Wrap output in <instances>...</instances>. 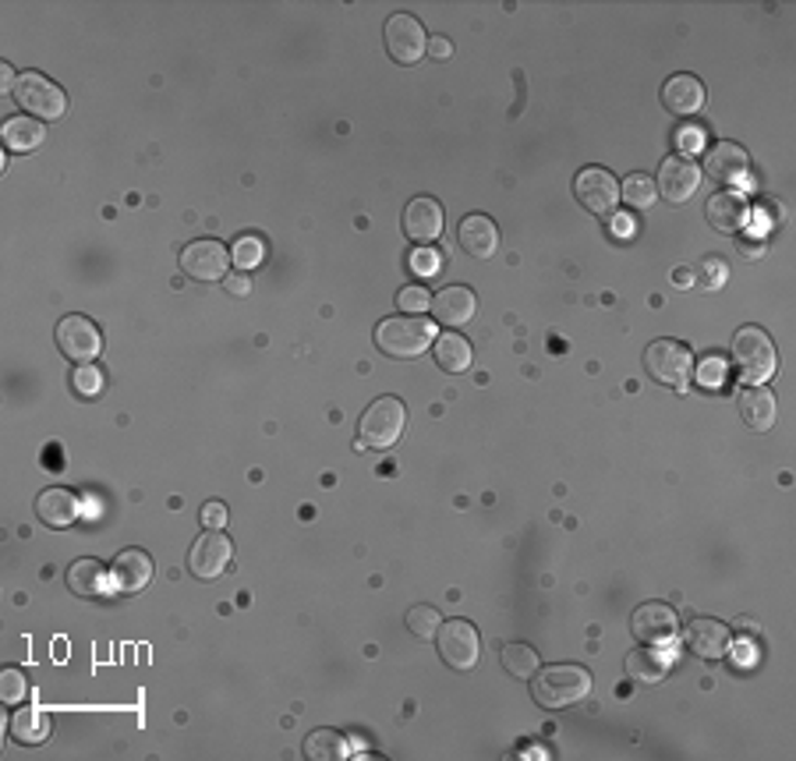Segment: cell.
I'll use <instances>...</instances> for the list:
<instances>
[{
	"instance_id": "38",
	"label": "cell",
	"mask_w": 796,
	"mask_h": 761,
	"mask_svg": "<svg viewBox=\"0 0 796 761\" xmlns=\"http://www.w3.org/2000/svg\"><path fill=\"white\" fill-rule=\"evenodd\" d=\"M701 284L705 287H722L726 284V262H722L719 256H708L705 262H701Z\"/></svg>"
},
{
	"instance_id": "10",
	"label": "cell",
	"mask_w": 796,
	"mask_h": 761,
	"mask_svg": "<svg viewBox=\"0 0 796 761\" xmlns=\"http://www.w3.org/2000/svg\"><path fill=\"white\" fill-rule=\"evenodd\" d=\"M231 560H234V542L226 539L223 531H209L206 528L192 542L188 570L198 577V581H220V577L231 570Z\"/></svg>"
},
{
	"instance_id": "32",
	"label": "cell",
	"mask_w": 796,
	"mask_h": 761,
	"mask_svg": "<svg viewBox=\"0 0 796 761\" xmlns=\"http://www.w3.org/2000/svg\"><path fill=\"white\" fill-rule=\"evenodd\" d=\"M266 256H269V245H266L262 234H241L234 242V248H231V262H234L237 273L259 270V266L266 262Z\"/></svg>"
},
{
	"instance_id": "30",
	"label": "cell",
	"mask_w": 796,
	"mask_h": 761,
	"mask_svg": "<svg viewBox=\"0 0 796 761\" xmlns=\"http://www.w3.org/2000/svg\"><path fill=\"white\" fill-rule=\"evenodd\" d=\"M47 733H50V719H47V712H39L36 704H25V709H19L11 715V737L25 747L42 744L47 740Z\"/></svg>"
},
{
	"instance_id": "41",
	"label": "cell",
	"mask_w": 796,
	"mask_h": 761,
	"mask_svg": "<svg viewBox=\"0 0 796 761\" xmlns=\"http://www.w3.org/2000/svg\"><path fill=\"white\" fill-rule=\"evenodd\" d=\"M198 520H203L209 531H223V525H226V506L220 500L203 503V511H198Z\"/></svg>"
},
{
	"instance_id": "26",
	"label": "cell",
	"mask_w": 796,
	"mask_h": 761,
	"mask_svg": "<svg viewBox=\"0 0 796 761\" xmlns=\"http://www.w3.org/2000/svg\"><path fill=\"white\" fill-rule=\"evenodd\" d=\"M432 358H436V365H439V369H443V372L461 376V372L472 369L475 351H472V344H467V336H461L457 330H446V333H439V336H436Z\"/></svg>"
},
{
	"instance_id": "20",
	"label": "cell",
	"mask_w": 796,
	"mask_h": 761,
	"mask_svg": "<svg viewBox=\"0 0 796 761\" xmlns=\"http://www.w3.org/2000/svg\"><path fill=\"white\" fill-rule=\"evenodd\" d=\"M457 245L467 251L472 259H492L495 248H500V228H495V220L486 217V213H472L461 220L457 228Z\"/></svg>"
},
{
	"instance_id": "2",
	"label": "cell",
	"mask_w": 796,
	"mask_h": 761,
	"mask_svg": "<svg viewBox=\"0 0 796 761\" xmlns=\"http://www.w3.org/2000/svg\"><path fill=\"white\" fill-rule=\"evenodd\" d=\"M436 344V327L421 316H393L376 327V347L390 358H418Z\"/></svg>"
},
{
	"instance_id": "31",
	"label": "cell",
	"mask_w": 796,
	"mask_h": 761,
	"mask_svg": "<svg viewBox=\"0 0 796 761\" xmlns=\"http://www.w3.org/2000/svg\"><path fill=\"white\" fill-rule=\"evenodd\" d=\"M500 662H503V670L514 676V680H531V676L538 673V652L531 645H524V641H514V645H503V652H500Z\"/></svg>"
},
{
	"instance_id": "27",
	"label": "cell",
	"mask_w": 796,
	"mask_h": 761,
	"mask_svg": "<svg viewBox=\"0 0 796 761\" xmlns=\"http://www.w3.org/2000/svg\"><path fill=\"white\" fill-rule=\"evenodd\" d=\"M0 138H4V149L11 152H33L42 146L47 128L36 118H8L4 128H0Z\"/></svg>"
},
{
	"instance_id": "33",
	"label": "cell",
	"mask_w": 796,
	"mask_h": 761,
	"mask_svg": "<svg viewBox=\"0 0 796 761\" xmlns=\"http://www.w3.org/2000/svg\"><path fill=\"white\" fill-rule=\"evenodd\" d=\"M620 199L627 202L637 213H645V209L656 206L659 199V188H656V177L648 174H627V181H620Z\"/></svg>"
},
{
	"instance_id": "11",
	"label": "cell",
	"mask_w": 796,
	"mask_h": 761,
	"mask_svg": "<svg viewBox=\"0 0 796 761\" xmlns=\"http://www.w3.org/2000/svg\"><path fill=\"white\" fill-rule=\"evenodd\" d=\"M57 347L61 355L75 365H93L103 351V336H99L96 322L85 316H64L57 322Z\"/></svg>"
},
{
	"instance_id": "24",
	"label": "cell",
	"mask_w": 796,
	"mask_h": 761,
	"mask_svg": "<svg viewBox=\"0 0 796 761\" xmlns=\"http://www.w3.org/2000/svg\"><path fill=\"white\" fill-rule=\"evenodd\" d=\"M36 517L47 528H68V525H75V517H78V496L71 489H61V486L42 489L39 496H36Z\"/></svg>"
},
{
	"instance_id": "29",
	"label": "cell",
	"mask_w": 796,
	"mask_h": 761,
	"mask_svg": "<svg viewBox=\"0 0 796 761\" xmlns=\"http://www.w3.org/2000/svg\"><path fill=\"white\" fill-rule=\"evenodd\" d=\"M305 758L308 761H344V758H351V744L340 729H316L305 737Z\"/></svg>"
},
{
	"instance_id": "6",
	"label": "cell",
	"mask_w": 796,
	"mask_h": 761,
	"mask_svg": "<svg viewBox=\"0 0 796 761\" xmlns=\"http://www.w3.org/2000/svg\"><path fill=\"white\" fill-rule=\"evenodd\" d=\"M645 369H648L651 379H656V383L670 386V390H684L690 383V372H694V355H690L687 344L662 336V341L648 344Z\"/></svg>"
},
{
	"instance_id": "18",
	"label": "cell",
	"mask_w": 796,
	"mask_h": 761,
	"mask_svg": "<svg viewBox=\"0 0 796 761\" xmlns=\"http://www.w3.org/2000/svg\"><path fill=\"white\" fill-rule=\"evenodd\" d=\"M152 560L149 553H142V549H124L118 553V560L110 563V588L118 591V596H135L149 581H152Z\"/></svg>"
},
{
	"instance_id": "1",
	"label": "cell",
	"mask_w": 796,
	"mask_h": 761,
	"mask_svg": "<svg viewBox=\"0 0 796 761\" xmlns=\"http://www.w3.org/2000/svg\"><path fill=\"white\" fill-rule=\"evenodd\" d=\"M591 695V673L577 662H556V666H538L531 676V698L549 712L571 709Z\"/></svg>"
},
{
	"instance_id": "45",
	"label": "cell",
	"mask_w": 796,
	"mask_h": 761,
	"mask_svg": "<svg viewBox=\"0 0 796 761\" xmlns=\"http://www.w3.org/2000/svg\"><path fill=\"white\" fill-rule=\"evenodd\" d=\"M14 86H19V75H14V67L11 64H0V89L14 93Z\"/></svg>"
},
{
	"instance_id": "28",
	"label": "cell",
	"mask_w": 796,
	"mask_h": 761,
	"mask_svg": "<svg viewBox=\"0 0 796 761\" xmlns=\"http://www.w3.org/2000/svg\"><path fill=\"white\" fill-rule=\"evenodd\" d=\"M627 673L641 684H659L670 676V659L656 652V645H641L627 655Z\"/></svg>"
},
{
	"instance_id": "19",
	"label": "cell",
	"mask_w": 796,
	"mask_h": 761,
	"mask_svg": "<svg viewBox=\"0 0 796 761\" xmlns=\"http://www.w3.org/2000/svg\"><path fill=\"white\" fill-rule=\"evenodd\" d=\"M432 316L439 327H467V322L475 319L478 312V298H475V291L472 287H464V284H450L443 287L439 294H432Z\"/></svg>"
},
{
	"instance_id": "9",
	"label": "cell",
	"mask_w": 796,
	"mask_h": 761,
	"mask_svg": "<svg viewBox=\"0 0 796 761\" xmlns=\"http://www.w3.org/2000/svg\"><path fill=\"white\" fill-rule=\"evenodd\" d=\"M181 270L184 277L198 280V284H217L231 270V251L217 237H203V242H188L181 248Z\"/></svg>"
},
{
	"instance_id": "35",
	"label": "cell",
	"mask_w": 796,
	"mask_h": 761,
	"mask_svg": "<svg viewBox=\"0 0 796 761\" xmlns=\"http://www.w3.org/2000/svg\"><path fill=\"white\" fill-rule=\"evenodd\" d=\"M71 390H75L82 401H96L99 393L107 390V376H103V369H99L96 361H93V365H78V369L71 372Z\"/></svg>"
},
{
	"instance_id": "3",
	"label": "cell",
	"mask_w": 796,
	"mask_h": 761,
	"mask_svg": "<svg viewBox=\"0 0 796 761\" xmlns=\"http://www.w3.org/2000/svg\"><path fill=\"white\" fill-rule=\"evenodd\" d=\"M733 361L750 383H769L779 369L775 341L761 327H740L733 336Z\"/></svg>"
},
{
	"instance_id": "17",
	"label": "cell",
	"mask_w": 796,
	"mask_h": 761,
	"mask_svg": "<svg viewBox=\"0 0 796 761\" xmlns=\"http://www.w3.org/2000/svg\"><path fill=\"white\" fill-rule=\"evenodd\" d=\"M705 174L715 181V185H726L733 192L736 185H744L750 174V157L740 143H715L705 157Z\"/></svg>"
},
{
	"instance_id": "36",
	"label": "cell",
	"mask_w": 796,
	"mask_h": 761,
	"mask_svg": "<svg viewBox=\"0 0 796 761\" xmlns=\"http://www.w3.org/2000/svg\"><path fill=\"white\" fill-rule=\"evenodd\" d=\"M28 695V676L19 666H8L4 676H0V701L4 704H19Z\"/></svg>"
},
{
	"instance_id": "22",
	"label": "cell",
	"mask_w": 796,
	"mask_h": 761,
	"mask_svg": "<svg viewBox=\"0 0 796 761\" xmlns=\"http://www.w3.org/2000/svg\"><path fill=\"white\" fill-rule=\"evenodd\" d=\"M705 217L708 223L719 231V234H740L747 228V220H750V206L740 192H719L708 199L705 206Z\"/></svg>"
},
{
	"instance_id": "13",
	"label": "cell",
	"mask_w": 796,
	"mask_h": 761,
	"mask_svg": "<svg viewBox=\"0 0 796 761\" xmlns=\"http://www.w3.org/2000/svg\"><path fill=\"white\" fill-rule=\"evenodd\" d=\"M684 648L690 655H698L705 662L726 659L733 648V630L722 624V619L712 616H694L690 624L684 627Z\"/></svg>"
},
{
	"instance_id": "43",
	"label": "cell",
	"mask_w": 796,
	"mask_h": 761,
	"mask_svg": "<svg viewBox=\"0 0 796 761\" xmlns=\"http://www.w3.org/2000/svg\"><path fill=\"white\" fill-rule=\"evenodd\" d=\"M676 146L684 152H694L705 146V128H679L676 132Z\"/></svg>"
},
{
	"instance_id": "25",
	"label": "cell",
	"mask_w": 796,
	"mask_h": 761,
	"mask_svg": "<svg viewBox=\"0 0 796 761\" xmlns=\"http://www.w3.org/2000/svg\"><path fill=\"white\" fill-rule=\"evenodd\" d=\"M64 581L71 588V596H78V599H99L110 588V570L99 560L82 556V560H75L68 567Z\"/></svg>"
},
{
	"instance_id": "15",
	"label": "cell",
	"mask_w": 796,
	"mask_h": 761,
	"mask_svg": "<svg viewBox=\"0 0 796 761\" xmlns=\"http://www.w3.org/2000/svg\"><path fill=\"white\" fill-rule=\"evenodd\" d=\"M443 228H446L443 206H439L432 195H418V199L407 202V209H404L407 242H415L418 248H432V242L443 237Z\"/></svg>"
},
{
	"instance_id": "34",
	"label": "cell",
	"mask_w": 796,
	"mask_h": 761,
	"mask_svg": "<svg viewBox=\"0 0 796 761\" xmlns=\"http://www.w3.org/2000/svg\"><path fill=\"white\" fill-rule=\"evenodd\" d=\"M404 624H407L411 634H415V638H421V641H436V630H439V624H443V616H439L436 605L421 602V605H411L407 616H404Z\"/></svg>"
},
{
	"instance_id": "40",
	"label": "cell",
	"mask_w": 796,
	"mask_h": 761,
	"mask_svg": "<svg viewBox=\"0 0 796 761\" xmlns=\"http://www.w3.org/2000/svg\"><path fill=\"white\" fill-rule=\"evenodd\" d=\"M411 270L418 277H436L439 273V256L432 248H415V256H411Z\"/></svg>"
},
{
	"instance_id": "23",
	"label": "cell",
	"mask_w": 796,
	"mask_h": 761,
	"mask_svg": "<svg viewBox=\"0 0 796 761\" xmlns=\"http://www.w3.org/2000/svg\"><path fill=\"white\" fill-rule=\"evenodd\" d=\"M662 107L676 118H690L705 107V86L694 75H673L662 86Z\"/></svg>"
},
{
	"instance_id": "44",
	"label": "cell",
	"mask_w": 796,
	"mask_h": 761,
	"mask_svg": "<svg viewBox=\"0 0 796 761\" xmlns=\"http://www.w3.org/2000/svg\"><path fill=\"white\" fill-rule=\"evenodd\" d=\"M429 58H436V61H450L453 58V44L446 36H429Z\"/></svg>"
},
{
	"instance_id": "16",
	"label": "cell",
	"mask_w": 796,
	"mask_h": 761,
	"mask_svg": "<svg viewBox=\"0 0 796 761\" xmlns=\"http://www.w3.org/2000/svg\"><path fill=\"white\" fill-rule=\"evenodd\" d=\"M676 630H679V616L673 605H665V602H645V605H637L630 616V634L641 645L659 648L665 641H673Z\"/></svg>"
},
{
	"instance_id": "42",
	"label": "cell",
	"mask_w": 796,
	"mask_h": 761,
	"mask_svg": "<svg viewBox=\"0 0 796 761\" xmlns=\"http://www.w3.org/2000/svg\"><path fill=\"white\" fill-rule=\"evenodd\" d=\"M223 291L231 294V298H248V294H252V277L248 273H226L223 277Z\"/></svg>"
},
{
	"instance_id": "8",
	"label": "cell",
	"mask_w": 796,
	"mask_h": 761,
	"mask_svg": "<svg viewBox=\"0 0 796 761\" xmlns=\"http://www.w3.org/2000/svg\"><path fill=\"white\" fill-rule=\"evenodd\" d=\"M382 36H387V50H390V58L396 64L411 67V64H418L425 53H429V33H425V25L415 15H407V11H396V15H390Z\"/></svg>"
},
{
	"instance_id": "7",
	"label": "cell",
	"mask_w": 796,
	"mask_h": 761,
	"mask_svg": "<svg viewBox=\"0 0 796 761\" xmlns=\"http://www.w3.org/2000/svg\"><path fill=\"white\" fill-rule=\"evenodd\" d=\"M14 103H19L28 118L39 121H61L68 110V96L64 89L50 82L47 75L39 72H22L19 86H14Z\"/></svg>"
},
{
	"instance_id": "14",
	"label": "cell",
	"mask_w": 796,
	"mask_h": 761,
	"mask_svg": "<svg viewBox=\"0 0 796 761\" xmlns=\"http://www.w3.org/2000/svg\"><path fill=\"white\" fill-rule=\"evenodd\" d=\"M701 185V167L694 163L690 157H665L662 167H659V181H656V188L665 202H673V206H684L694 199V192H698Z\"/></svg>"
},
{
	"instance_id": "12",
	"label": "cell",
	"mask_w": 796,
	"mask_h": 761,
	"mask_svg": "<svg viewBox=\"0 0 796 761\" xmlns=\"http://www.w3.org/2000/svg\"><path fill=\"white\" fill-rule=\"evenodd\" d=\"M574 195L577 202L595 217H609L620 202V181L605 171V167H585L574 177Z\"/></svg>"
},
{
	"instance_id": "37",
	"label": "cell",
	"mask_w": 796,
	"mask_h": 761,
	"mask_svg": "<svg viewBox=\"0 0 796 761\" xmlns=\"http://www.w3.org/2000/svg\"><path fill=\"white\" fill-rule=\"evenodd\" d=\"M396 305H401V312H407V316H421V312H429L432 294L425 287H418V284H411V287H401V294H396Z\"/></svg>"
},
{
	"instance_id": "4",
	"label": "cell",
	"mask_w": 796,
	"mask_h": 761,
	"mask_svg": "<svg viewBox=\"0 0 796 761\" xmlns=\"http://www.w3.org/2000/svg\"><path fill=\"white\" fill-rule=\"evenodd\" d=\"M407 426V407L401 397H379L368 404V412L358 421V446H372V450H390L396 440L404 435Z\"/></svg>"
},
{
	"instance_id": "39",
	"label": "cell",
	"mask_w": 796,
	"mask_h": 761,
	"mask_svg": "<svg viewBox=\"0 0 796 761\" xmlns=\"http://www.w3.org/2000/svg\"><path fill=\"white\" fill-rule=\"evenodd\" d=\"M722 383H726V361H722V358H708L701 365V386L719 390Z\"/></svg>"
},
{
	"instance_id": "5",
	"label": "cell",
	"mask_w": 796,
	"mask_h": 761,
	"mask_svg": "<svg viewBox=\"0 0 796 761\" xmlns=\"http://www.w3.org/2000/svg\"><path fill=\"white\" fill-rule=\"evenodd\" d=\"M436 648H439V659H443L450 670L467 673V670H475L478 659H481V634L472 619L453 616V619H443V624H439Z\"/></svg>"
},
{
	"instance_id": "21",
	"label": "cell",
	"mask_w": 796,
	"mask_h": 761,
	"mask_svg": "<svg viewBox=\"0 0 796 761\" xmlns=\"http://www.w3.org/2000/svg\"><path fill=\"white\" fill-rule=\"evenodd\" d=\"M736 407H740V418L747 429L755 432H769L779 418V404H775V393L772 386L764 383H750L740 390V397H736Z\"/></svg>"
}]
</instances>
